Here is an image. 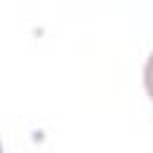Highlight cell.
I'll list each match as a JSON object with an SVG mask.
<instances>
[{"instance_id": "6da1fadb", "label": "cell", "mask_w": 153, "mask_h": 153, "mask_svg": "<svg viewBox=\"0 0 153 153\" xmlns=\"http://www.w3.org/2000/svg\"><path fill=\"white\" fill-rule=\"evenodd\" d=\"M143 84H146V91H148V96L153 100V53L148 55L146 67H143Z\"/></svg>"}, {"instance_id": "7a4b0ae2", "label": "cell", "mask_w": 153, "mask_h": 153, "mask_svg": "<svg viewBox=\"0 0 153 153\" xmlns=\"http://www.w3.org/2000/svg\"><path fill=\"white\" fill-rule=\"evenodd\" d=\"M0 153H2V146H0Z\"/></svg>"}]
</instances>
